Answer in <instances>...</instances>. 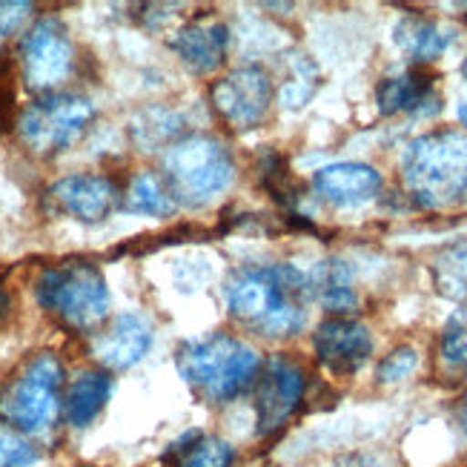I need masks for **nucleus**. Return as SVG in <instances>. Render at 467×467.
Listing matches in <instances>:
<instances>
[{
  "label": "nucleus",
  "mask_w": 467,
  "mask_h": 467,
  "mask_svg": "<svg viewBox=\"0 0 467 467\" xmlns=\"http://www.w3.org/2000/svg\"><path fill=\"white\" fill-rule=\"evenodd\" d=\"M310 284L293 264L241 270L227 287L233 318L264 338H287L304 330L310 307Z\"/></svg>",
  "instance_id": "1"
},
{
  "label": "nucleus",
  "mask_w": 467,
  "mask_h": 467,
  "mask_svg": "<svg viewBox=\"0 0 467 467\" xmlns=\"http://www.w3.org/2000/svg\"><path fill=\"white\" fill-rule=\"evenodd\" d=\"M175 364L195 396L210 404H224L253 388L264 361L247 341L215 333L181 344Z\"/></svg>",
  "instance_id": "2"
},
{
  "label": "nucleus",
  "mask_w": 467,
  "mask_h": 467,
  "mask_svg": "<svg viewBox=\"0 0 467 467\" xmlns=\"http://www.w3.org/2000/svg\"><path fill=\"white\" fill-rule=\"evenodd\" d=\"M404 190L419 207H451L467 192V135L436 130L419 135L401 152Z\"/></svg>",
  "instance_id": "3"
},
{
  "label": "nucleus",
  "mask_w": 467,
  "mask_h": 467,
  "mask_svg": "<svg viewBox=\"0 0 467 467\" xmlns=\"http://www.w3.org/2000/svg\"><path fill=\"white\" fill-rule=\"evenodd\" d=\"M164 184L175 204L204 207L221 192H227L235 164L227 144L215 135H184L164 152Z\"/></svg>",
  "instance_id": "4"
},
{
  "label": "nucleus",
  "mask_w": 467,
  "mask_h": 467,
  "mask_svg": "<svg viewBox=\"0 0 467 467\" xmlns=\"http://www.w3.org/2000/svg\"><path fill=\"white\" fill-rule=\"evenodd\" d=\"M35 298L49 316L78 333L95 330L109 313L107 278L89 261H64L47 267L35 284Z\"/></svg>",
  "instance_id": "5"
},
{
  "label": "nucleus",
  "mask_w": 467,
  "mask_h": 467,
  "mask_svg": "<svg viewBox=\"0 0 467 467\" xmlns=\"http://www.w3.org/2000/svg\"><path fill=\"white\" fill-rule=\"evenodd\" d=\"M64 364L52 353H40L0 393V419L20 433L49 431L60 413Z\"/></svg>",
  "instance_id": "6"
},
{
  "label": "nucleus",
  "mask_w": 467,
  "mask_h": 467,
  "mask_svg": "<svg viewBox=\"0 0 467 467\" xmlns=\"http://www.w3.org/2000/svg\"><path fill=\"white\" fill-rule=\"evenodd\" d=\"M95 118L92 100L78 92H47L35 98L17 120L24 144L37 155L72 147Z\"/></svg>",
  "instance_id": "7"
},
{
  "label": "nucleus",
  "mask_w": 467,
  "mask_h": 467,
  "mask_svg": "<svg viewBox=\"0 0 467 467\" xmlns=\"http://www.w3.org/2000/svg\"><path fill=\"white\" fill-rule=\"evenodd\" d=\"M304 390H307V379H304L298 361H293L290 356H273L264 361L255 379V401H253L258 433L261 436L278 433L304 401Z\"/></svg>",
  "instance_id": "8"
},
{
  "label": "nucleus",
  "mask_w": 467,
  "mask_h": 467,
  "mask_svg": "<svg viewBox=\"0 0 467 467\" xmlns=\"http://www.w3.org/2000/svg\"><path fill=\"white\" fill-rule=\"evenodd\" d=\"M210 98L218 118L230 130L247 132L267 118L273 100V80L261 67H238L215 80Z\"/></svg>",
  "instance_id": "9"
},
{
  "label": "nucleus",
  "mask_w": 467,
  "mask_h": 467,
  "mask_svg": "<svg viewBox=\"0 0 467 467\" xmlns=\"http://www.w3.org/2000/svg\"><path fill=\"white\" fill-rule=\"evenodd\" d=\"M75 49L64 20L47 15L26 32L20 44V64H24V78L32 89H52L60 80H67L72 72Z\"/></svg>",
  "instance_id": "10"
},
{
  "label": "nucleus",
  "mask_w": 467,
  "mask_h": 467,
  "mask_svg": "<svg viewBox=\"0 0 467 467\" xmlns=\"http://www.w3.org/2000/svg\"><path fill=\"white\" fill-rule=\"evenodd\" d=\"M120 204V190L112 178L98 172H75L55 181L47 190V207L57 215H69L80 224H100Z\"/></svg>",
  "instance_id": "11"
},
{
  "label": "nucleus",
  "mask_w": 467,
  "mask_h": 467,
  "mask_svg": "<svg viewBox=\"0 0 467 467\" xmlns=\"http://www.w3.org/2000/svg\"><path fill=\"white\" fill-rule=\"evenodd\" d=\"M313 348L318 361L333 376H353L368 364L373 353V336L361 321L353 318H327L313 333Z\"/></svg>",
  "instance_id": "12"
},
{
  "label": "nucleus",
  "mask_w": 467,
  "mask_h": 467,
  "mask_svg": "<svg viewBox=\"0 0 467 467\" xmlns=\"http://www.w3.org/2000/svg\"><path fill=\"white\" fill-rule=\"evenodd\" d=\"M152 348V324L140 313H120L92 341V356L107 370H127Z\"/></svg>",
  "instance_id": "13"
},
{
  "label": "nucleus",
  "mask_w": 467,
  "mask_h": 467,
  "mask_svg": "<svg viewBox=\"0 0 467 467\" xmlns=\"http://www.w3.org/2000/svg\"><path fill=\"white\" fill-rule=\"evenodd\" d=\"M316 192L333 207L353 210L373 201L381 192V175L368 167L356 164V161H344V164H330L313 175Z\"/></svg>",
  "instance_id": "14"
},
{
  "label": "nucleus",
  "mask_w": 467,
  "mask_h": 467,
  "mask_svg": "<svg viewBox=\"0 0 467 467\" xmlns=\"http://www.w3.org/2000/svg\"><path fill=\"white\" fill-rule=\"evenodd\" d=\"M227 44H230V32L221 20H192V24L181 26L170 47L178 55V60L195 75H207L215 72L227 57Z\"/></svg>",
  "instance_id": "15"
},
{
  "label": "nucleus",
  "mask_w": 467,
  "mask_h": 467,
  "mask_svg": "<svg viewBox=\"0 0 467 467\" xmlns=\"http://www.w3.org/2000/svg\"><path fill=\"white\" fill-rule=\"evenodd\" d=\"M376 104L381 115L439 112V95L433 89V75L421 67H413L396 78H384L376 89Z\"/></svg>",
  "instance_id": "16"
},
{
  "label": "nucleus",
  "mask_w": 467,
  "mask_h": 467,
  "mask_svg": "<svg viewBox=\"0 0 467 467\" xmlns=\"http://www.w3.org/2000/svg\"><path fill=\"white\" fill-rule=\"evenodd\" d=\"M307 284H310V296L324 310L344 316L358 307V293L353 287V273L348 267V261L341 258L318 261L313 273L307 275Z\"/></svg>",
  "instance_id": "17"
},
{
  "label": "nucleus",
  "mask_w": 467,
  "mask_h": 467,
  "mask_svg": "<svg viewBox=\"0 0 467 467\" xmlns=\"http://www.w3.org/2000/svg\"><path fill=\"white\" fill-rule=\"evenodd\" d=\"M396 44L401 47L404 55H410L416 64H431L444 49L453 44V29L441 26L439 20L428 15H404L396 29Z\"/></svg>",
  "instance_id": "18"
},
{
  "label": "nucleus",
  "mask_w": 467,
  "mask_h": 467,
  "mask_svg": "<svg viewBox=\"0 0 467 467\" xmlns=\"http://www.w3.org/2000/svg\"><path fill=\"white\" fill-rule=\"evenodd\" d=\"M112 393V379L107 370H84L67 390L64 416L72 428H89V424L107 408Z\"/></svg>",
  "instance_id": "19"
},
{
  "label": "nucleus",
  "mask_w": 467,
  "mask_h": 467,
  "mask_svg": "<svg viewBox=\"0 0 467 467\" xmlns=\"http://www.w3.org/2000/svg\"><path fill=\"white\" fill-rule=\"evenodd\" d=\"M170 459L172 467H233L235 451L230 441L218 436L187 433L170 448Z\"/></svg>",
  "instance_id": "20"
},
{
  "label": "nucleus",
  "mask_w": 467,
  "mask_h": 467,
  "mask_svg": "<svg viewBox=\"0 0 467 467\" xmlns=\"http://www.w3.org/2000/svg\"><path fill=\"white\" fill-rule=\"evenodd\" d=\"M431 273L436 290L444 298L467 304V241H456L451 247L439 250L431 264Z\"/></svg>",
  "instance_id": "21"
},
{
  "label": "nucleus",
  "mask_w": 467,
  "mask_h": 467,
  "mask_svg": "<svg viewBox=\"0 0 467 467\" xmlns=\"http://www.w3.org/2000/svg\"><path fill=\"white\" fill-rule=\"evenodd\" d=\"M124 204L132 213L140 215H152V218H167L175 213V201L164 184V178L155 175V172H138L130 181V190L124 195Z\"/></svg>",
  "instance_id": "22"
},
{
  "label": "nucleus",
  "mask_w": 467,
  "mask_h": 467,
  "mask_svg": "<svg viewBox=\"0 0 467 467\" xmlns=\"http://www.w3.org/2000/svg\"><path fill=\"white\" fill-rule=\"evenodd\" d=\"M287 64H290V78L284 80V87L278 92L281 107L301 109L318 87V69L307 55H287Z\"/></svg>",
  "instance_id": "23"
},
{
  "label": "nucleus",
  "mask_w": 467,
  "mask_h": 467,
  "mask_svg": "<svg viewBox=\"0 0 467 467\" xmlns=\"http://www.w3.org/2000/svg\"><path fill=\"white\" fill-rule=\"evenodd\" d=\"M258 178H261V187L267 190L281 207H293L298 201V187H296V181L290 175V167L278 152H264L261 155Z\"/></svg>",
  "instance_id": "24"
},
{
  "label": "nucleus",
  "mask_w": 467,
  "mask_h": 467,
  "mask_svg": "<svg viewBox=\"0 0 467 467\" xmlns=\"http://www.w3.org/2000/svg\"><path fill=\"white\" fill-rule=\"evenodd\" d=\"M441 361L451 370H467V307L456 310L441 333Z\"/></svg>",
  "instance_id": "25"
},
{
  "label": "nucleus",
  "mask_w": 467,
  "mask_h": 467,
  "mask_svg": "<svg viewBox=\"0 0 467 467\" xmlns=\"http://www.w3.org/2000/svg\"><path fill=\"white\" fill-rule=\"evenodd\" d=\"M178 124L181 118L175 112H167V109H147L144 115H140L135 120V140L140 147H155L161 144V140H167L178 132Z\"/></svg>",
  "instance_id": "26"
},
{
  "label": "nucleus",
  "mask_w": 467,
  "mask_h": 467,
  "mask_svg": "<svg viewBox=\"0 0 467 467\" xmlns=\"http://www.w3.org/2000/svg\"><path fill=\"white\" fill-rule=\"evenodd\" d=\"M40 451L9 424H0V467H32L37 464Z\"/></svg>",
  "instance_id": "27"
},
{
  "label": "nucleus",
  "mask_w": 467,
  "mask_h": 467,
  "mask_svg": "<svg viewBox=\"0 0 467 467\" xmlns=\"http://www.w3.org/2000/svg\"><path fill=\"white\" fill-rule=\"evenodd\" d=\"M419 364V353L413 348H396L390 356H384L379 370H376V379L381 384H396L401 379H408Z\"/></svg>",
  "instance_id": "28"
},
{
  "label": "nucleus",
  "mask_w": 467,
  "mask_h": 467,
  "mask_svg": "<svg viewBox=\"0 0 467 467\" xmlns=\"http://www.w3.org/2000/svg\"><path fill=\"white\" fill-rule=\"evenodd\" d=\"M15 115V87H12V72L6 60H0V132L9 130Z\"/></svg>",
  "instance_id": "29"
},
{
  "label": "nucleus",
  "mask_w": 467,
  "mask_h": 467,
  "mask_svg": "<svg viewBox=\"0 0 467 467\" xmlns=\"http://www.w3.org/2000/svg\"><path fill=\"white\" fill-rule=\"evenodd\" d=\"M32 9V4H0V35L17 32L29 20Z\"/></svg>",
  "instance_id": "30"
},
{
  "label": "nucleus",
  "mask_w": 467,
  "mask_h": 467,
  "mask_svg": "<svg viewBox=\"0 0 467 467\" xmlns=\"http://www.w3.org/2000/svg\"><path fill=\"white\" fill-rule=\"evenodd\" d=\"M338 467H379V464L370 456H350V459L338 462Z\"/></svg>",
  "instance_id": "31"
},
{
  "label": "nucleus",
  "mask_w": 467,
  "mask_h": 467,
  "mask_svg": "<svg viewBox=\"0 0 467 467\" xmlns=\"http://www.w3.org/2000/svg\"><path fill=\"white\" fill-rule=\"evenodd\" d=\"M9 307H12V296H9V290L0 284V318H6L9 316Z\"/></svg>",
  "instance_id": "32"
},
{
  "label": "nucleus",
  "mask_w": 467,
  "mask_h": 467,
  "mask_svg": "<svg viewBox=\"0 0 467 467\" xmlns=\"http://www.w3.org/2000/svg\"><path fill=\"white\" fill-rule=\"evenodd\" d=\"M459 424H462V431L467 436V399L462 401V408H459Z\"/></svg>",
  "instance_id": "33"
},
{
  "label": "nucleus",
  "mask_w": 467,
  "mask_h": 467,
  "mask_svg": "<svg viewBox=\"0 0 467 467\" xmlns=\"http://www.w3.org/2000/svg\"><path fill=\"white\" fill-rule=\"evenodd\" d=\"M456 115H459V124H462V127H467V104H462Z\"/></svg>",
  "instance_id": "34"
},
{
  "label": "nucleus",
  "mask_w": 467,
  "mask_h": 467,
  "mask_svg": "<svg viewBox=\"0 0 467 467\" xmlns=\"http://www.w3.org/2000/svg\"><path fill=\"white\" fill-rule=\"evenodd\" d=\"M464 75H467V64H464Z\"/></svg>",
  "instance_id": "35"
},
{
  "label": "nucleus",
  "mask_w": 467,
  "mask_h": 467,
  "mask_svg": "<svg viewBox=\"0 0 467 467\" xmlns=\"http://www.w3.org/2000/svg\"><path fill=\"white\" fill-rule=\"evenodd\" d=\"M464 20H467V12H464Z\"/></svg>",
  "instance_id": "36"
}]
</instances>
